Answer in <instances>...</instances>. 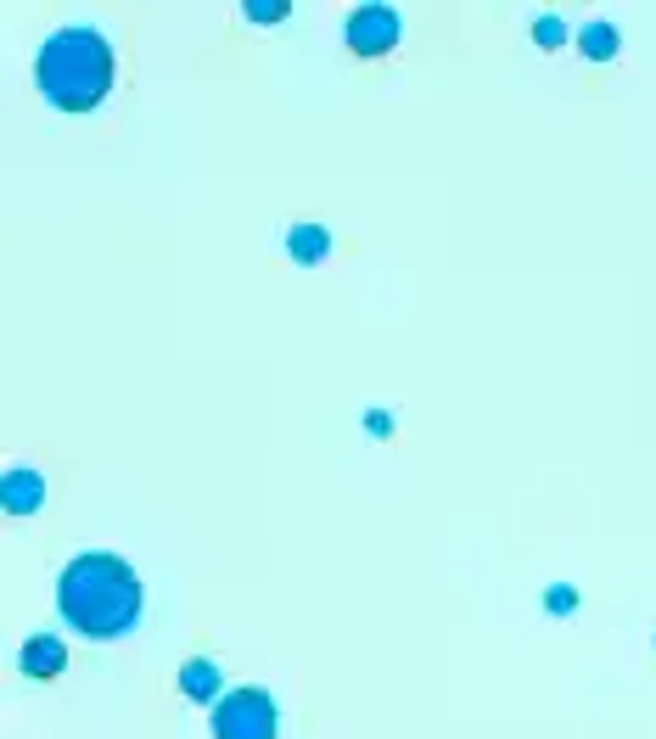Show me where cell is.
Returning <instances> with one entry per match:
<instances>
[{
  "label": "cell",
  "mask_w": 656,
  "mask_h": 739,
  "mask_svg": "<svg viewBox=\"0 0 656 739\" xmlns=\"http://www.w3.org/2000/svg\"><path fill=\"white\" fill-rule=\"evenodd\" d=\"M62 622L85 638H118L140 622V577L118 554H79L56 583Z\"/></svg>",
  "instance_id": "cell-1"
},
{
  "label": "cell",
  "mask_w": 656,
  "mask_h": 739,
  "mask_svg": "<svg viewBox=\"0 0 656 739\" xmlns=\"http://www.w3.org/2000/svg\"><path fill=\"white\" fill-rule=\"evenodd\" d=\"M34 79L62 113H91L113 90V45L96 29H56L34 56Z\"/></svg>",
  "instance_id": "cell-2"
},
{
  "label": "cell",
  "mask_w": 656,
  "mask_h": 739,
  "mask_svg": "<svg viewBox=\"0 0 656 739\" xmlns=\"http://www.w3.org/2000/svg\"><path fill=\"white\" fill-rule=\"evenodd\" d=\"M214 739H275V700L264 689H236L214 706Z\"/></svg>",
  "instance_id": "cell-3"
},
{
  "label": "cell",
  "mask_w": 656,
  "mask_h": 739,
  "mask_svg": "<svg viewBox=\"0 0 656 739\" xmlns=\"http://www.w3.org/2000/svg\"><path fill=\"white\" fill-rule=\"evenodd\" d=\"M398 34H404V23H398L393 7H354V12H348V45H354L360 56H382V51H393Z\"/></svg>",
  "instance_id": "cell-4"
},
{
  "label": "cell",
  "mask_w": 656,
  "mask_h": 739,
  "mask_svg": "<svg viewBox=\"0 0 656 739\" xmlns=\"http://www.w3.org/2000/svg\"><path fill=\"white\" fill-rule=\"evenodd\" d=\"M62 667H67L62 638H51V633H34V638L23 644V673H29V678H56Z\"/></svg>",
  "instance_id": "cell-5"
},
{
  "label": "cell",
  "mask_w": 656,
  "mask_h": 739,
  "mask_svg": "<svg viewBox=\"0 0 656 739\" xmlns=\"http://www.w3.org/2000/svg\"><path fill=\"white\" fill-rule=\"evenodd\" d=\"M0 493H7V510H12V516H34V510H40V499H45V482H40V471L18 466V471H7Z\"/></svg>",
  "instance_id": "cell-6"
},
{
  "label": "cell",
  "mask_w": 656,
  "mask_h": 739,
  "mask_svg": "<svg viewBox=\"0 0 656 739\" xmlns=\"http://www.w3.org/2000/svg\"><path fill=\"white\" fill-rule=\"evenodd\" d=\"M180 689H186L191 700H214V695H219V667H214V662H186V667H180Z\"/></svg>",
  "instance_id": "cell-7"
},
{
  "label": "cell",
  "mask_w": 656,
  "mask_h": 739,
  "mask_svg": "<svg viewBox=\"0 0 656 739\" xmlns=\"http://www.w3.org/2000/svg\"><path fill=\"white\" fill-rule=\"evenodd\" d=\"M287 241H292V258H298V263H320V258H325V241H332V236H325L320 225H298Z\"/></svg>",
  "instance_id": "cell-8"
},
{
  "label": "cell",
  "mask_w": 656,
  "mask_h": 739,
  "mask_svg": "<svg viewBox=\"0 0 656 739\" xmlns=\"http://www.w3.org/2000/svg\"><path fill=\"white\" fill-rule=\"evenodd\" d=\"M579 45H584V56L606 62V56H617V29H612V23H584Z\"/></svg>",
  "instance_id": "cell-9"
},
{
  "label": "cell",
  "mask_w": 656,
  "mask_h": 739,
  "mask_svg": "<svg viewBox=\"0 0 656 739\" xmlns=\"http://www.w3.org/2000/svg\"><path fill=\"white\" fill-rule=\"evenodd\" d=\"M533 34H539V45H544V51H555V45L566 40V23H561V18H539V29H533Z\"/></svg>",
  "instance_id": "cell-10"
},
{
  "label": "cell",
  "mask_w": 656,
  "mask_h": 739,
  "mask_svg": "<svg viewBox=\"0 0 656 739\" xmlns=\"http://www.w3.org/2000/svg\"><path fill=\"white\" fill-rule=\"evenodd\" d=\"M248 18L270 23V18H287V0H248Z\"/></svg>",
  "instance_id": "cell-11"
},
{
  "label": "cell",
  "mask_w": 656,
  "mask_h": 739,
  "mask_svg": "<svg viewBox=\"0 0 656 739\" xmlns=\"http://www.w3.org/2000/svg\"><path fill=\"white\" fill-rule=\"evenodd\" d=\"M572 605H579V594H572L566 583H555V589H550V611H555V616H566Z\"/></svg>",
  "instance_id": "cell-12"
}]
</instances>
